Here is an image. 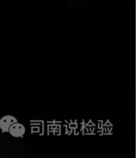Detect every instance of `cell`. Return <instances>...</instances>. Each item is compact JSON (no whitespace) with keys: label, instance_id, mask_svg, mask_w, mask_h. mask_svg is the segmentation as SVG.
I'll return each mask as SVG.
<instances>
[{"label":"cell","instance_id":"cell-1","mask_svg":"<svg viewBox=\"0 0 136 158\" xmlns=\"http://www.w3.org/2000/svg\"><path fill=\"white\" fill-rule=\"evenodd\" d=\"M8 132H10V134L15 138H19L24 135L25 132V128L22 124L16 122L10 127Z\"/></svg>","mask_w":136,"mask_h":158},{"label":"cell","instance_id":"cell-2","mask_svg":"<svg viewBox=\"0 0 136 158\" xmlns=\"http://www.w3.org/2000/svg\"><path fill=\"white\" fill-rule=\"evenodd\" d=\"M17 122V119L11 115H6L0 120V128L3 132H8L10 127L12 124Z\"/></svg>","mask_w":136,"mask_h":158}]
</instances>
